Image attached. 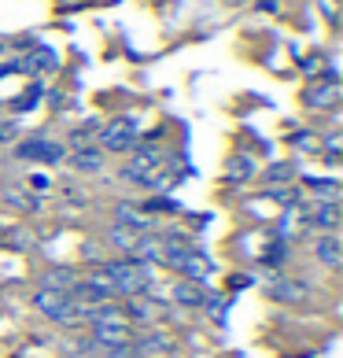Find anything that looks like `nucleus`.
Returning a JSON list of instances; mask_svg holds the SVG:
<instances>
[{
	"label": "nucleus",
	"instance_id": "nucleus-1",
	"mask_svg": "<svg viewBox=\"0 0 343 358\" xmlns=\"http://www.w3.org/2000/svg\"><path fill=\"white\" fill-rule=\"evenodd\" d=\"M103 273L111 277V285L118 296H148V288H155V277L152 270L144 266V262L129 259V262H108V266H100Z\"/></svg>",
	"mask_w": 343,
	"mask_h": 358
},
{
	"label": "nucleus",
	"instance_id": "nucleus-2",
	"mask_svg": "<svg viewBox=\"0 0 343 358\" xmlns=\"http://www.w3.org/2000/svg\"><path fill=\"white\" fill-rule=\"evenodd\" d=\"M34 307L41 310L48 322H59V325H74V303H71V292H63V288H41V292H34Z\"/></svg>",
	"mask_w": 343,
	"mask_h": 358
},
{
	"label": "nucleus",
	"instance_id": "nucleus-3",
	"mask_svg": "<svg viewBox=\"0 0 343 358\" xmlns=\"http://www.w3.org/2000/svg\"><path fill=\"white\" fill-rule=\"evenodd\" d=\"M96 148L100 152H129V148H137V118H129V115L111 118V122L100 129Z\"/></svg>",
	"mask_w": 343,
	"mask_h": 358
},
{
	"label": "nucleus",
	"instance_id": "nucleus-4",
	"mask_svg": "<svg viewBox=\"0 0 343 358\" xmlns=\"http://www.w3.org/2000/svg\"><path fill=\"white\" fill-rule=\"evenodd\" d=\"M159 166H163V152L155 148V144H144V148H137V155L126 163L122 178H126V181H133V185H144Z\"/></svg>",
	"mask_w": 343,
	"mask_h": 358
},
{
	"label": "nucleus",
	"instance_id": "nucleus-5",
	"mask_svg": "<svg viewBox=\"0 0 343 358\" xmlns=\"http://www.w3.org/2000/svg\"><path fill=\"white\" fill-rule=\"evenodd\" d=\"M19 159H30V163H59V159H67V148L56 141H26L15 148Z\"/></svg>",
	"mask_w": 343,
	"mask_h": 358
},
{
	"label": "nucleus",
	"instance_id": "nucleus-6",
	"mask_svg": "<svg viewBox=\"0 0 343 358\" xmlns=\"http://www.w3.org/2000/svg\"><path fill=\"white\" fill-rule=\"evenodd\" d=\"M115 225H122V229H129V233H155V222H152V215H144L140 207H133V203H118L115 207Z\"/></svg>",
	"mask_w": 343,
	"mask_h": 358
},
{
	"label": "nucleus",
	"instance_id": "nucleus-7",
	"mask_svg": "<svg viewBox=\"0 0 343 358\" xmlns=\"http://www.w3.org/2000/svg\"><path fill=\"white\" fill-rule=\"evenodd\" d=\"M170 299H174L177 307L200 310V307H207V288L196 285V281H177L174 288H170Z\"/></svg>",
	"mask_w": 343,
	"mask_h": 358
},
{
	"label": "nucleus",
	"instance_id": "nucleus-8",
	"mask_svg": "<svg viewBox=\"0 0 343 358\" xmlns=\"http://www.w3.org/2000/svg\"><path fill=\"white\" fill-rule=\"evenodd\" d=\"M314 255H318L328 270H336L340 266V259H343V248H340V236L336 233H325L314 241Z\"/></svg>",
	"mask_w": 343,
	"mask_h": 358
},
{
	"label": "nucleus",
	"instance_id": "nucleus-9",
	"mask_svg": "<svg viewBox=\"0 0 343 358\" xmlns=\"http://www.w3.org/2000/svg\"><path fill=\"white\" fill-rule=\"evenodd\" d=\"M273 299H284V303H302L307 299V285L302 281H292V277H277V281L270 285Z\"/></svg>",
	"mask_w": 343,
	"mask_h": 358
},
{
	"label": "nucleus",
	"instance_id": "nucleus-10",
	"mask_svg": "<svg viewBox=\"0 0 343 358\" xmlns=\"http://www.w3.org/2000/svg\"><path fill=\"white\" fill-rule=\"evenodd\" d=\"M133 351L137 355H166V351H174V343H170L166 333H144V336H133Z\"/></svg>",
	"mask_w": 343,
	"mask_h": 358
},
{
	"label": "nucleus",
	"instance_id": "nucleus-11",
	"mask_svg": "<svg viewBox=\"0 0 343 358\" xmlns=\"http://www.w3.org/2000/svg\"><path fill=\"white\" fill-rule=\"evenodd\" d=\"M71 166L78 174H96V170H103V152L100 148H78L71 155Z\"/></svg>",
	"mask_w": 343,
	"mask_h": 358
},
{
	"label": "nucleus",
	"instance_id": "nucleus-12",
	"mask_svg": "<svg viewBox=\"0 0 343 358\" xmlns=\"http://www.w3.org/2000/svg\"><path fill=\"white\" fill-rule=\"evenodd\" d=\"M258 174V166H255V159L251 155H233L229 159V166H226V178L233 185H240V181H251Z\"/></svg>",
	"mask_w": 343,
	"mask_h": 358
},
{
	"label": "nucleus",
	"instance_id": "nucleus-13",
	"mask_svg": "<svg viewBox=\"0 0 343 358\" xmlns=\"http://www.w3.org/2000/svg\"><path fill=\"white\" fill-rule=\"evenodd\" d=\"M22 67H26V71H56V52L37 48L30 59H22Z\"/></svg>",
	"mask_w": 343,
	"mask_h": 358
},
{
	"label": "nucleus",
	"instance_id": "nucleus-14",
	"mask_svg": "<svg viewBox=\"0 0 343 358\" xmlns=\"http://www.w3.org/2000/svg\"><path fill=\"white\" fill-rule=\"evenodd\" d=\"M140 210H144V215H163V210H166V215H177L181 203H177V200H170V196H155V200H152V203H144Z\"/></svg>",
	"mask_w": 343,
	"mask_h": 358
},
{
	"label": "nucleus",
	"instance_id": "nucleus-15",
	"mask_svg": "<svg viewBox=\"0 0 343 358\" xmlns=\"http://www.w3.org/2000/svg\"><path fill=\"white\" fill-rule=\"evenodd\" d=\"M108 241H111V244H115L118 251H129V248H133V241H137V233H129V229H122V225H111Z\"/></svg>",
	"mask_w": 343,
	"mask_h": 358
},
{
	"label": "nucleus",
	"instance_id": "nucleus-16",
	"mask_svg": "<svg viewBox=\"0 0 343 358\" xmlns=\"http://www.w3.org/2000/svg\"><path fill=\"white\" fill-rule=\"evenodd\" d=\"M336 100V85L328 82L325 89H318V92H310V103H318V108H328V103Z\"/></svg>",
	"mask_w": 343,
	"mask_h": 358
},
{
	"label": "nucleus",
	"instance_id": "nucleus-17",
	"mask_svg": "<svg viewBox=\"0 0 343 358\" xmlns=\"http://www.w3.org/2000/svg\"><path fill=\"white\" fill-rule=\"evenodd\" d=\"M295 178V166L292 163H284V166H273L270 174H266V181H292Z\"/></svg>",
	"mask_w": 343,
	"mask_h": 358
}]
</instances>
